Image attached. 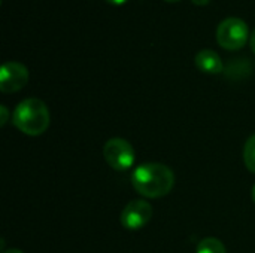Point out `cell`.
<instances>
[{"mask_svg":"<svg viewBox=\"0 0 255 253\" xmlns=\"http://www.w3.org/2000/svg\"><path fill=\"white\" fill-rule=\"evenodd\" d=\"M0 115H1V118H0V125L3 127V125L7 122V116H9V110H7V107H6L4 104L0 106Z\"/></svg>","mask_w":255,"mask_h":253,"instance_id":"30bf717a","label":"cell"},{"mask_svg":"<svg viewBox=\"0 0 255 253\" xmlns=\"http://www.w3.org/2000/svg\"><path fill=\"white\" fill-rule=\"evenodd\" d=\"M105 1H108V3H111V4H115V6H118V4H124L127 0H105Z\"/></svg>","mask_w":255,"mask_h":253,"instance_id":"4fadbf2b","label":"cell"},{"mask_svg":"<svg viewBox=\"0 0 255 253\" xmlns=\"http://www.w3.org/2000/svg\"><path fill=\"white\" fill-rule=\"evenodd\" d=\"M250 28L248 24L236 16L226 18L220 22L217 28V40L218 43L229 51H238L244 48L250 40Z\"/></svg>","mask_w":255,"mask_h":253,"instance_id":"3957f363","label":"cell"},{"mask_svg":"<svg viewBox=\"0 0 255 253\" xmlns=\"http://www.w3.org/2000/svg\"><path fill=\"white\" fill-rule=\"evenodd\" d=\"M251 197H253V201L255 203V185L254 188H253V191H251Z\"/></svg>","mask_w":255,"mask_h":253,"instance_id":"9a60e30c","label":"cell"},{"mask_svg":"<svg viewBox=\"0 0 255 253\" xmlns=\"http://www.w3.org/2000/svg\"><path fill=\"white\" fill-rule=\"evenodd\" d=\"M197 253H227V251L218 239L208 237L197 245Z\"/></svg>","mask_w":255,"mask_h":253,"instance_id":"ba28073f","label":"cell"},{"mask_svg":"<svg viewBox=\"0 0 255 253\" xmlns=\"http://www.w3.org/2000/svg\"><path fill=\"white\" fill-rule=\"evenodd\" d=\"M244 161H245L247 169L251 173L255 174V134H253L247 140V143H245V148H244Z\"/></svg>","mask_w":255,"mask_h":253,"instance_id":"9c48e42d","label":"cell"},{"mask_svg":"<svg viewBox=\"0 0 255 253\" xmlns=\"http://www.w3.org/2000/svg\"><path fill=\"white\" fill-rule=\"evenodd\" d=\"M1 253H22L19 249H9V251H3Z\"/></svg>","mask_w":255,"mask_h":253,"instance_id":"5bb4252c","label":"cell"},{"mask_svg":"<svg viewBox=\"0 0 255 253\" xmlns=\"http://www.w3.org/2000/svg\"><path fill=\"white\" fill-rule=\"evenodd\" d=\"M49 109L36 97L22 100L12 113L13 125L27 136H40L49 127Z\"/></svg>","mask_w":255,"mask_h":253,"instance_id":"7a4b0ae2","label":"cell"},{"mask_svg":"<svg viewBox=\"0 0 255 253\" xmlns=\"http://www.w3.org/2000/svg\"><path fill=\"white\" fill-rule=\"evenodd\" d=\"M151 218H152L151 204L143 200H133L124 207L120 216V221L126 230L137 231V230H142L151 221Z\"/></svg>","mask_w":255,"mask_h":253,"instance_id":"5b68a950","label":"cell"},{"mask_svg":"<svg viewBox=\"0 0 255 253\" xmlns=\"http://www.w3.org/2000/svg\"><path fill=\"white\" fill-rule=\"evenodd\" d=\"M194 4H197V6H205V4H208L211 0H191Z\"/></svg>","mask_w":255,"mask_h":253,"instance_id":"7c38bea8","label":"cell"},{"mask_svg":"<svg viewBox=\"0 0 255 253\" xmlns=\"http://www.w3.org/2000/svg\"><path fill=\"white\" fill-rule=\"evenodd\" d=\"M28 82V70L24 64L7 61L0 69V91L4 94L16 92Z\"/></svg>","mask_w":255,"mask_h":253,"instance_id":"8992f818","label":"cell"},{"mask_svg":"<svg viewBox=\"0 0 255 253\" xmlns=\"http://www.w3.org/2000/svg\"><path fill=\"white\" fill-rule=\"evenodd\" d=\"M133 188L146 198H161L175 185L173 171L160 163H146L134 169L131 174Z\"/></svg>","mask_w":255,"mask_h":253,"instance_id":"6da1fadb","label":"cell"},{"mask_svg":"<svg viewBox=\"0 0 255 253\" xmlns=\"http://www.w3.org/2000/svg\"><path fill=\"white\" fill-rule=\"evenodd\" d=\"M164 1H179V0H164Z\"/></svg>","mask_w":255,"mask_h":253,"instance_id":"2e32d148","label":"cell"},{"mask_svg":"<svg viewBox=\"0 0 255 253\" xmlns=\"http://www.w3.org/2000/svg\"><path fill=\"white\" fill-rule=\"evenodd\" d=\"M196 66L200 72L208 75H218L224 70L221 57L212 49H202L196 55Z\"/></svg>","mask_w":255,"mask_h":253,"instance_id":"52a82bcc","label":"cell"},{"mask_svg":"<svg viewBox=\"0 0 255 253\" xmlns=\"http://www.w3.org/2000/svg\"><path fill=\"white\" fill-rule=\"evenodd\" d=\"M250 45H251V49H253V52L255 54V28L253 30V33H251V37H250Z\"/></svg>","mask_w":255,"mask_h":253,"instance_id":"8fae6325","label":"cell"},{"mask_svg":"<svg viewBox=\"0 0 255 253\" xmlns=\"http://www.w3.org/2000/svg\"><path fill=\"white\" fill-rule=\"evenodd\" d=\"M105 161L117 171H126L134 164V149L126 139L114 137L105 143L103 148Z\"/></svg>","mask_w":255,"mask_h":253,"instance_id":"277c9868","label":"cell"}]
</instances>
